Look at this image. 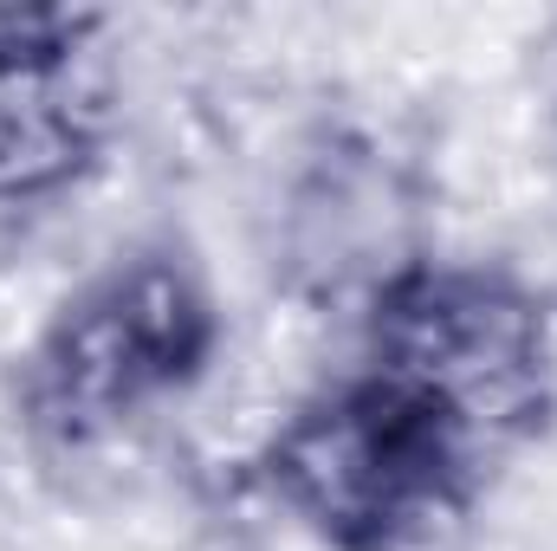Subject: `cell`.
<instances>
[{
    "mask_svg": "<svg viewBox=\"0 0 557 551\" xmlns=\"http://www.w3.org/2000/svg\"><path fill=\"white\" fill-rule=\"evenodd\" d=\"M363 357L441 390L506 454L552 415V338L532 292L486 267L421 260L383 279Z\"/></svg>",
    "mask_w": 557,
    "mask_h": 551,
    "instance_id": "obj_3",
    "label": "cell"
},
{
    "mask_svg": "<svg viewBox=\"0 0 557 551\" xmlns=\"http://www.w3.org/2000/svg\"><path fill=\"white\" fill-rule=\"evenodd\" d=\"M111 131L104 13L0 7V208L72 188Z\"/></svg>",
    "mask_w": 557,
    "mask_h": 551,
    "instance_id": "obj_4",
    "label": "cell"
},
{
    "mask_svg": "<svg viewBox=\"0 0 557 551\" xmlns=\"http://www.w3.org/2000/svg\"><path fill=\"white\" fill-rule=\"evenodd\" d=\"M499 461L506 448L441 390L357 357L273 428L260 480L331 551H434Z\"/></svg>",
    "mask_w": 557,
    "mask_h": 551,
    "instance_id": "obj_1",
    "label": "cell"
},
{
    "mask_svg": "<svg viewBox=\"0 0 557 551\" xmlns=\"http://www.w3.org/2000/svg\"><path fill=\"white\" fill-rule=\"evenodd\" d=\"M221 351V311L182 247H131L85 279L20 357V415L59 448L117 434L195 390Z\"/></svg>",
    "mask_w": 557,
    "mask_h": 551,
    "instance_id": "obj_2",
    "label": "cell"
}]
</instances>
